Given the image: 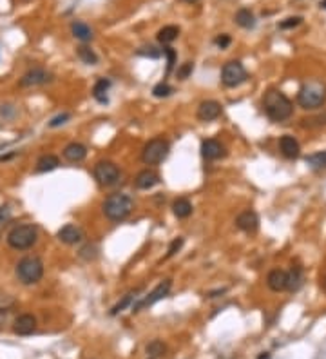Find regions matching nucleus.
Returning a JSON list of instances; mask_svg holds the SVG:
<instances>
[{
  "mask_svg": "<svg viewBox=\"0 0 326 359\" xmlns=\"http://www.w3.org/2000/svg\"><path fill=\"white\" fill-rule=\"evenodd\" d=\"M306 165H310L312 169H326V151H319V153L308 154L305 158Z\"/></svg>",
  "mask_w": 326,
  "mask_h": 359,
  "instance_id": "nucleus-28",
  "label": "nucleus"
},
{
  "mask_svg": "<svg viewBox=\"0 0 326 359\" xmlns=\"http://www.w3.org/2000/svg\"><path fill=\"white\" fill-rule=\"evenodd\" d=\"M177 37H180V27H177V25H165V27H161L160 31H158V40H160L161 44H170V42H174Z\"/></svg>",
  "mask_w": 326,
  "mask_h": 359,
  "instance_id": "nucleus-26",
  "label": "nucleus"
},
{
  "mask_svg": "<svg viewBox=\"0 0 326 359\" xmlns=\"http://www.w3.org/2000/svg\"><path fill=\"white\" fill-rule=\"evenodd\" d=\"M87 156V149L85 145L78 144V142H71L69 145H66L64 149V158L71 163H78V161H83Z\"/></svg>",
  "mask_w": 326,
  "mask_h": 359,
  "instance_id": "nucleus-19",
  "label": "nucleus"
},
{
  "mask_svg": "<svg viewBox=\"0 0 326 359\" xmlns=\"http://www.w3.org/2000/svg\"><path fill=\"white\" fill-rule=\"evenodd\" d=\"M172 93H174V89L167 82L156 84V86H154V89H153V95L156 96V98H167V96H170Z\"/></svg>",
  "mask_w": 326,
  "mask_h": 359,
  "instance_id": "nucleus-31",
  "label": "nucleus"
},
{
  "mask_svg": "<svg viewBox=\"0 0 326 359\" xmlns=\"http://www.w3.org/2000/svg\"><path fill=\"white\" fill-rule=\"evenodd\" d=\"M321 6H322V8H324V9H326V0H322V4H321Z\"/></svg>",
  "mask_w": 326,
  "mask_h": 359,
  "instance_id": "nucleus-43",
  "label": "nucleus"
},
{
  "mask_svg": "<svg viewBox=\"0 0 326 359\" xmlns=\"http://www.w3.org/2000/svg\"><path fill=\"white\" fill-rule=\"evenodd\" d=\"M322 287H324V292H326V280H324V285H322Z\"/></svg>",
  "mask_w": 326,
  "mask_h": 359,
  "instance_id": "nucleus-44",
  "label": "nucleus"
},
{
  "mask_svg": "<svg viewBox=\"0 0 326 359\" xmlns=\"http://www.w3.org/2000/svg\"><path fill=\"white\" fill-rule=\"evenodd\" d=\"M214 42H216V46H218L219 49H227V47L230 46V37H228V35H219Z\"/></svg>",
  "mask_w": 326,
  "mask_h": 359,
  "instance_id": "nucleus-39",
  "label": "nucleus"
},
{
  "mask_svg": "<svg viewBox=\"0 0 326 359\" xmlns=\"http://www.w3.org/2000/svg\"><path fill=\"white\" fill-rule=\"evenodd\" d=\"M111 87V82L107 78H100L93 87V96L98 100L100 103H107V91Z\"/></svg>",
  "mask_w": 326,
  "mask_h": 359,
  "instance_id": "nucleus-24",
  "label": "nucleus"
},
{
  "mask_svg": "<svg viewBox=\"0 0 326 359\" xmlns=\"http://www.w3.org/2000/svg\"><path fill=\"white\" fill-rule=\"evenodd\" d=\"M53 82V74L47 73L42 67H35V69L27 71L20 78V87H37V86H46V84Z\"/></svg>",
  "mask_w": 326,
  "mask_h": 359,
  "instance_id": "nucleus-10",
  "label": "nucleus"
},
{
  "mask_svg": "<svg viewBox=\"0 0 326 359\" xmlns=\"http://www.w3.org/2000/svg\"><path fill=\"white\" fill-rule=\"evenodd\" d=\"M303 125L305 127H321V125H326V113L314 116V118H305L303 120Z\"/></svg>",
  "mask_w": 326,
  "mask_h": 359,
  "instance_id": "nucleus-32",
  "label": "nucleus"
},
{
  "mask_svg": "<svg viewBox=\"0 0 326 359\" xmlns=\"http://www.w3.org/2000/svg\"><path fill=\"white\" fill-rule=\"evenodd\" d=\"M58 165H60V160H58L54 154H44V156L38 158L35 171H37V173H49V171L56 169Z\"/></svg>",
  "mask_w": 326,
  "mask_h": 359,
  "instance_id": "nucleus-21",
  "label": "nucleus"
},
{
  "mask_svg": "<svg viewBox=\"0 0 326 359\" xmlns=\"http://www.w3.org/2000/svg\"><path fill=\"white\" fill-rule=\"evenodd\" d=\"M38 239V229L31 223H24V225H17L11 229L8 234V243L15 251H27L31 248Z\"/></svg>",
  "mask_w": 326,
  "mask_h": 359,
  "instance_id": "nucleus-5",
  "label": "nucleus"
},
{
  "mask_svg": "<svg viewBox=\"0 0 326 359\" xmlns=\"http://www.w3.org/2000/svg\"><path fill=\"white\" fill-rule=\"evenodd\" d=\"M257 359H270V355H269V354H261Z\"/></svg>",
  "mask_w": 326,
  "mask_h": 359,
  "instance_id": "nucleus-41",
  "label": "nucleus"
},
{
  "mask_svg": "<svg viewBox=\"0 0 326 359\" xmlns=\"http://www.w3.org/2000/svg\"><path fill=\"white\" fill-rule=\"evenodd\" d=\"M234 20H235V24L240 25V27H245V29H250V27L256 25V17H254V13H252L250 9H247V8L240 9V11L235 13Z\"/></svg>",
  "mask_w": 326,
  "mask_h": 359,
  "instance_id": "nucleus-23",
  "label": "nucleus"
},
{
  "mask_svg": "<svg viewBox=\"0 0 326 359\" xmlns=\"http://www.w3.org/2000/svg\"><path fill=\"white\" fill-rule=\"evenodd\" d=\"M326 102V84L319 80H308L301 86L298 93V103L303 109H319Z\"/></svg>",
  "mask_w": 326,
  "mask_h": 359,
  "instance_id": "nucleus-2",
  "label": "nucleus"
},
{
  "mask_svg": "<svg viewBox=\"0 0 326 359\" xmlns=\"http://www.w3.org/2000/svg\"><path fill=\"white\" fill-rule=\"evenodd\" d=\"M172 212H174V216L180 219L189 218V216L192 214V203L187 198H177L176 202L172 203Z\"/></svg>",
  "mask_w": 326,
  "mask_h": 359,
  "instance_id": "nucleus-22",
  "label": "nucleus"
},
{
  "mask_svg": "<svg viewBox=\"0 0 326 359\" xmlns=\"http://www.w3.org/2000/svg\"><path fill=\"white\" fill-rule=\"evenodd\" d=\"M147 51H143V49H140L138 51V54H141V57H151V58H158L160 57V51H154V47H145Z\"/></svg>",
  "mask_w": 326,
  "mask_h": 359,
  "instance_id": "nucleus-40",
  "label": "nucleus"
},
{
  "mask_svg": "<svg viewBox=\"0 0 326 359\" xmlns=\"http://www.w3.org/2000/svg\"><path fill=\"white\" fill-rule=\"evenodd\" d=\"M37 330V319L31 314H22L13 323V332L18 336H29Z\"/></svg>",
  "mask_w": 326,
  "mask_h": 359,
  "instance_id": "nucleus-12",
  "label": "nucleus"
},
{
  "mask_svg": "<svg viewBox=\"0 0 326 359\" xmlns=\"http://www.w3.org/2000/svg\"><path fill=\"white\" fill-rule=\"evenodd\" d=\"M279 149H281V153H283V156L288 158V160H295V158H299V154H301V145H299V142L295 140V138L290 136V134L281 136Z\"/></svg>",
  "mask_w": 326,
  "mask_h": 359,
  "instance_id": "nucleus-16",
  "label": "nucleus"
},
{
  "mask_svg": "<svg viewBox=\"0 0 326 359\" xmlns=\"http://www.w3.org/2000/svg\"><path fill=\"white\" fill-rule=\"evenodd\" d=\"M169 142L163 138H154L141 151V161L145 165H158L169 156Z\"/></svg>",
  "mask_w": 326,
  "mask_h": 359,
  "instance_id": "nucleus-6",
  "label": "nucleus"
},
{
  "mask_svg": "<svg viewBox=\"0 0 326 359\" xmlns=\"http://www.w3.org/2000/svg\"><path fill=\"white\" fill-rule=\"evenodd\" d=\"M286 283H288V272L281 270V268H274L270 270L269 276H266V285L274 292H281V290H286Z\"/></svg>",
  "mask_w": 326,
  "mask_h": 359,
  "instance_id": "nucleus-17",
  "label": "nucleus"
},
{
  "mask_svg": "<svg viewBox=\"0 0 326 359\" xmlns=\"http://www.w3.org/2000/svg\"><path fill=\"white\" fill-rule=\"evenodd\" d=\"M183 2H187V4H194V2H198V0H183Z\"/></svg>",
  "mask_w": 326,
  "mask_h": 359,
  "instance_id": "nucleus-42",
  "label": "nucleus"
},
{
  "mask_svg": "<svg viewBox=\"0 0 326 359\" xmlns=\"http://www.w3.org/2000/svg\"><path fill=\"white\" fill-rule=\"evenodd\" d=\"M58 239L62 241V243L66 245H76L80 243L83 239V231L78 227V225H73V223H69V225H64L60 231H58Z\"/></svg>",
  "mask_w": 326,
  "mask_h": 359,
  "instance_id": "nucleus-11",
  "label": "nucleus"
},
{
  "mask_svg": "<svg viewBox=\"0 0 326 359\" xmlns=\"http://www.w3.org/2000/svg\"><path fill=\"white\" fill-rule=\"evenodd\" d=\"M183 247V238H176L172 243L169 245V251H167V258H172L176 252H180V248Z\"/></svg>",
  "mask_w": 326,
  "mask_h": 359,
  "instance_id": "nucleus-35",
  "label": "nucleus"
},
{
  "mask_svg": "<svg viewBox=\"0 0 326 359\" xmlns=\"http://www.w3.org/2000/svg\"><path fill=\"white\" fill-rule=\"evenodd\" d=\"M76 54H78L80 60H82L83 64H87V66H96V64H98V54H96L91 47L80 46L78 49H76Z\"/></svg>",
  "mask_w": 326,
  "mask_h": 359,
  "instance_id": "nucleus-27",
  "label": "nucleus"
},
{
  "mask_svg": "<svg viewBox=\"0 0 326 359\" xmlns=\"http://www.w3.org/2000/svg\"><path fill=\"white\" fill-rule=\"evenodd\" d=\"M192 69H194V66H192V62H185V64H182V66L177 67V71H176V76L180 80H187L192 74Z\"/></svg>",
  "mask_w": 326,
  "mask_h": 359,
  "instance_id": "nucleus-33",
  "label": "nucleus"
},
{
  "mask_svg": "<svg viewBox=\"0 0 326 359\" xmlns=\"http://www.w3.org/2000/svg\"><path fill=\"white\" fill-rule=\"evenodd\" d=\"M15 274L24 285H35L44 276V263L38 256H25L17 263Z\"/></svg>",
  "mask_w": 326,
  "mask_h": 359,
  "instance_id": "nucleus-4",
  "label": "nucleus"
},
{
  "mask_svg": "<svg viewBox=\"0 0 326 359\" xmlns=\"http://www.w3.org/2000/svg\"><path fill=\"white\" fill-rule=\"evenodd\" d=\"M301 20H303L301 17H290V18H286V20L281 22L279 27L281 29H292V27H295V25L301 24Z\"/></svg>",
  "mask_w": 326,
  "mask_h": 359,
  "instance_id": "nucleus-36",
  "label": "nucleus"
},
{
  "mask_svg": "<svg viewBox=\"0 0 326 359\" xmlns=\"http://www.w3.org/2000/svg\"><path fill=\"white\" fill-rule=\"evenodd\" d=\"M132 299H134V292H129V294H125L124 297H122V301H118L114 307L111 309V316H118V314L122 312V310H125L129 305L132 303Z\"/></svg>",
  "mask_w": 326,
  "mask_h": 359,
  "instance_id": "nucleus-30",
  "label": "nucleus"
},
{
  "mask_svg": "<svg viewBox=\"0 0 326 359\" xmlns=\"http://www.w3.org/2000/svg\"><path fill=\"white\" fill-rule=\"evenodd\" d=\"M201 156L205 160H219L221 156H225V147L221 145V142L214 140V138H209V140L201 142Z\"/></svg>",
  "mask_w": 326,
  "mask_h": 359,
  "instance_id": "nucleus-13",
  "label": "nucleus"
},
{
  "mask_svg": "<svg viewBox=\"0 0 326 359\" xmlns=\"http://www.w3.org/2000/svg\"><path fill=\"white\" fill-rule=\"evenodd\" d=\"M247 69L241 62H227L221 69V82L225 87H238L247 80Z\"/></svg>",
  "mask_w": 326,
  "mask_h": 359,
  "instance_id": "nucleus-8",
  "label": "nucleus"
},
{
  "mask_svg": "<svg viewBox=\"0 0 326 359\" xmlns=\"http://www.w3.org/2000/svg\"><path fill=\"white\" fill-rule=\"evenodd\" d=\"M71 118V115L69 113H62V115H58V116H54L53 120L49 122V127H58V125H62V124H66L67 120Z\"/></svg>",
  "mask_w": 326,
  "mask_h": 359,
  "instance_id": "nucleus-38",
  "label": "nucleus"
},
{
  "mask_svg": "<svg viewBox=\"0 0 326 359\" xmlns=\"http://www.w3.org/2000/svg\"><path fill=\"white\" fill-rule=\"evenodd\" d=\"M221 116V105L216 100H205L199 103L198 107V118L201 122H212V120Z\"/></svg>",
  "mask_w": 326,
  "mask_h": 359,
  "instance_id": "nucleus-14",
  "label": "nucleus"
},
{
  "mask_svg": "<svg viewBox=\"0 0 326 359\" xmlns=\"http://www.w3.org/2000/svg\"><path fill=\"white\" fill-rule=\"evenodd\" d=\"M263 107L264 113L272 122H285L292 116L293 105L288 100L285 93L277 91V89H270L263 98Z\"/></svg>",
  "mask_w": 326,
  "mask_h": 359,
  "instance_id": "nucleus-1",
  "label": "nucleus"
},
{
  "mask_svg": "<svg viewBox=\"0 0 326 359\" xmlns=\"http://www.w3.org/2000/svg\"><path fill=\"white\" fill-rule=\"evenodd\" d=\"M134 209V202L129 194L114 192L103 202V214L107 216L111 222H124L129 218V214Z\"/></svg>",
  "mask_w": 326,
  "mask_h": 359,
  "instance_id": "nucleus-3",
  "label": "nucleus"
},
{
  "mask_svg": "<svg viewBox=\"0 0 326 359\" xmlns=\"http://www.w3.org/2000/svg\"><path fill=\"white\" fill-rule=\"evenodd\" d=\"M95 180L102 187H112L120 180V169L112 161H98L95 165Z\"/></svg>",
  "mask_w": 326,
  "mask_h": 359,
  "instance_id": "nucleus-7",
  "label": "nucleus"
},
{
  "mask_svg": "<svg viewBox=\"0 0 326 359\" xmlns=\"http://www.w3.org/2000/svg\"><path fill=\"white\" fill-rule=\"evenodd\" d=\"M71 31H73L75 38H78V40H82V42L93 40L91 27H89L87 24H83V22H73V25H71Z\"/></svg>",
  "mask_w": 326,
  "mask_h": 359,
  "instance_id": "nucleus-25",
  "label": "nucleus"
},
{
  "mask_svg": "<svg viewBox=\"0 0 326 359\" xmlns=\"http://www.w3.org/2000/svg\"><path fill=\"white\" fill-rule=\"evenodd\" d=\"M165 352H167V347L160 341V339H154V341H151L149 345H147V354H149V357H153V359L165 355Z\"/></svg>",
  "mask_w": 326,
  "mask_h": 359,
  "instance_id": "nucleus-29",
  "label": "nucleus"
},
{
  "mask_svg": "<svg viewBox=\"0 0 326 359\" xmlns=\"http://www.w3.org/2000/svg\"><path fill=\"white\" fill-rule=\"evenodd\" d=\"M163 54L167 57V73H170L174 64H176V51H174L172 47H165V49H163Z\"/></svg>",
  "mask_w": 326,
  "mask_h": 359,
  "instance_id": "nucleus-34",
  "label": "nucleus"
},
{
  "mask_svg": "<svg viewBox=\"0 0 326 359\" xmlns=\"http://www.w3.org/2000/svg\"><path fill=\"white\" fill-rule=\"evenodd\" d=\"M134 183H136L138 189L149 190V189H153L154 185H158V183H160V176H158L156 171L143 169V171H140V173L136 174V180H134Z\"/></svg>",
  "mask_w": 326,
  "mask_h": 359,
  "instance_id": "nucleus-18",
  "label": "nucleus"
},
{
  "mask_svg": "<svg viewBox=\"0 0 326 359\" xmlns=\"http://www.w3.org/2000/svg\"><path fill=\"white\" fill-rule=\"evenodd\" d=\"M170 287H172V281L170 280H165V281H161V283H158V285L153 289V292H149V296L143 297L140 303H136V305L132 307V312H138V310L145 309V307H153L154 303L161 301V299L169 294Z\"/></svg>",
  "mask_w": 326,
  "mask_h": 359,
  "instance_id": "nucleus-9",
  "label": "nucleus"
},
{
  "mask_svg": "<svg viewBox=\"0 0 326 359\" xmlns=\"http://www.w3.org/2000/svg\"><path fill=\"white\" fill-rule=\"evenodd\" d=\"M235 225L243 232H256L259 227V216L254 211H243L235 218Z\"/></svg>",
  "mask_w": 326,
  "mask_h": 359,
  "instance_id": "nucleus-15",
  "label": "nucleus"
},
{
  "mask_svg": "<svg viewBox=\"0 0 326 359\" xmlns=\"http://www.w3.org/2000/svg\"><path fill=\"white\" fill-rule=\"evenodd\" d=\"M11 222V212L8 207H0V229H4Z\"/></svg>",
  "mask_w": 326,
  "mask_h": 359,
  "instance_id": "nucleus-37",
  "label": "nucleus"
},
{
  "mask_svg": "<svg viewBox=\"0 0 326 359\" xmlns=\"http://www.w3.org/2000/svg\"><path fill=\"white\" fill-rule=\"evenodd\" d=\"M303 283H305V272H303V268L299 267V265H295V267L290 268V272H288L286 290H290V292H298V290L303 287Z\"/></svg>",
  "mask_w": 326,
  "mask_h": 359,
  "instance_id": "nucleus-20",
  "label": "nucleus"
}]
</instances>
